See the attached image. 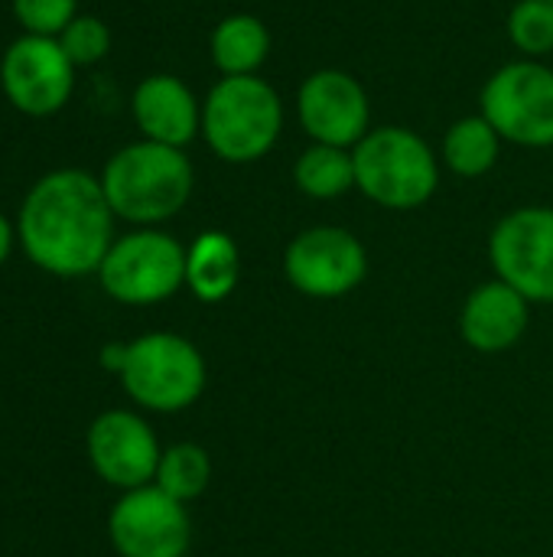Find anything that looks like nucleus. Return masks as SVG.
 Masks as SVG:
<instances>
[{
    "label": "nucleus",
    "instance_id": "f257e3e1",
    "mask_svg": "<svg viewBox=\"0 0 553 557\" xmlns=\"http://www.w3.org/2000/svg\"><path fill=\"white\" fill-rule=\"evenodd\" d=\"M117 215L108 206L101 180L78 166L49 170L23 196L16 215V242L23 255L46 274L88 277L98 274L114 245Z\"/></svg>",
    "mask_w": 553,
    "mask_h": 557
},
{
    "label": "nucleus",
    "instance_id": "f03ea898",
    "mask_svg": "<svg viewBox=\"0 0 553 557\" xmlns=\"http://www.w3.org/2000/svg\"><path fill=\"white\" fill-rule=\"evenodd\" d=\"M98 180L111 212L137 228L169 222L186 209L196 189V170L186 150L143 137L114 150Z\"/></svg>",
    "mask_w": 553,
    "mask_h": 557
},
{
    "label": "nucleus",
    "instance_id": "7ed1b4c3",
    "mask_svg": "<svg viewBox=\"0 0 553 557\" xmlns=\"http://www.w3.org/2000/svg\"><path fill=\"white\" fill-rule=\"evenodd\" d=\"M284 98L261 75L218 78L202 98V140L235 166L264 160L284 134Z\"/></svg>",
    "mask_w": 553,
    "mask_h": 557
},
{
    "label": "nucleus",
    "instance_id": "20e7f679",
    "mask_svg": "<svg viewBox=\"0 0 553 557\" xmlns=\"http://www.w3.org/2000/svg\"><path fill=\"white\" fill-rule=\"evenodd\" d=\"M355 189L391 212L427 206L440 186V153L411 127H372L355 147Z\"/></svg>",
    "mask_w": 553,
    "mask_h": 557
},
{
    "label": "nucleus",
    "instance_id": "39448f33",
    "mask_svg": "<svg viewBox=\"0 0 553 557\" xmlns=\"http://www.w3.org/2000/svg\"><path fill=\"white\" fill-rule=\"evenodd\" d=\"M121 385L147 411L176 414L205 392V359L196 343L176 333H147L127 343Z\"/></svg>",
    "mask_w": 553,
    "mask_h": 557
},
{
    "label": "nucleus",
    "instance_id": "423d86ee",
    "mask_svg": "<svg viewBox=\"0 0 553 557\" xmlns=\"http://www.w3.org/2000/svg\"><path fill=\"white\" fill-rule=\"evenodd\" d=\"M98 281L124 307H153L186 287V248L160 228H134L108 248Z\"/></svg>",
    "mask_w": 553,
    "mask_h": 557
},
{
    "label": "nucleus",
    "instance_id": "0eeeda50",
    "mask_svg": "<svg viewBox=\"0 0 553 557\" xmlns=\"http://www.w3.org/2000/svg\"><path fill=\"white\" fill-rule=\"evenodd\" d=\"M482 117L502 140L548 150L553 147V69L541 59H515L482 85Z\"/></svg>",
    "mask_w": 553,
    "mask_h": 557
},
{
    "label": "nucleus",
    "instance_id": "6e6552de",
    "mask_svg": "<svg viewBox=\"0 0 553 557\" xmlns=\"http://www.w3.org/2000/svg\"><path fill=\"white\" fill-rule=\"evenodd\" d=\"M489 264L528 304H553V206H521L489 235Z\"/></svg>",
    "mask_w": 553,
    "mask_h": 557
},
{
    "label": "nucleus",
    "instance_id": "1a4fd4ad",
    "mask_svg": "<svg viewBox=\"0 0 553 557\" xmlns=\"http://www.w3.org/2000/svg\"><path fill=\"white\" fill-rule=\"evenodd\" d=\"M284 277L303 297L336 300L368 277V251L362 238L342 225H313L287 245Z\"/></svg>",
    "mask_w": 553,
    "mask_h": 557
},
{
    "label": "nucleus",
    "instance_id": "9d476101",
    "mask_svg": "<svg viewBox=\"0 0 553 557\" xmlns=\"http://www.w3.org/2000/svg\"><path fill=\"white\" fill-rule=\"evenodd\" d=\"M0 91L26 117L59 114L75 91V65L55 36H16L0 55Z\"/></svg>",
    "mask_w": 553,
    "mask_h": 557
},
{
    "label": "nucleus",
    "instance_id": "9b49d317",
    "mask_svg": "<svg viewBox=\"0 0 553 557\" xmlns=\"http://www.w3.org/2000/svg\"><path fill=\"white\" fill-rule=\"evenodd\" d=\"M108 539L121 557H186L192 545V522L186 503L150 483L127 490L114 503L108 516Z\"/></svg>",
    "mask_w": 553,
    "mask_h": 557
},
{
    "label": "nucleus",
    "instance_id": "f8f14e48",
    "mask_svg": "<svg viewBox=\"0 0 553 557\" xmlns=\"http://www.w3.org/2000/svg\"><path fill=\"white\" fill-rule=\"evenodd\" d=\"M297 121L313 144L352 150L372 131V101L352 72L316 69L297 88Z\"/></svg>",
    "mask_w": 553,
    "mask_h": 557
},
{
    "label": "nucleus",
    "instance_id": "ddd939ff",
    "mask_svg": "<svg viewBox=\"0 0 553 557\" xmlns=\"http://www.w3.org/2000/svg\"><path fill=\"white\" fill-rule=\"evenodd\" d=\"M88 460L95 473L117 490H140L156 480L160 467V441L153 428L134 411H104L91 421L88 437Z\"/></svg>",
    "mask_w": 553,
    "mask_h": 557
},
{
    "label": "nucleus",
    "instance_id": "4468645a",
    "mask_svg": "<svg viewBox=\"0 0 553 557\" xmlns=\"http://www.w3.org/2000/svg\"><path fill=\"white\" fill-rule=\"evenodd\" d=\"M130 114L143 140L186 150L202 137V101L173 72H153L137 82L130 95Z\"/></svg>",
    "mask_w": 553,
    "mask_h": 557
},
{
    "label": "nucleus",
    "instance_id": "2eb2a0df",
    "mask_svg": "<svg viewBox=\"0 0 553 557\" xmlns=\"http://www.w3.org/2000/svg\"><path fill=\"white\" fill-rule=\"evenodd\" d=\"M531 320V304L508 287L505 281H486L479 284L460 310V336L469 349L482 356H495L512 349Z\"/></svg>",
    "mask_w": 553,
    "mask_h": 557
},
{
    "label": "nucleus",
    "instance_id": "dca6fc26",
    "mask_svg": "<svg viewBox=\"0 0 553 557\" xmlns=\"http://www.w3.org/2000/svg\"><path fill=\"white\" fill-rule=\"evenodd\" d=\"M241 281V251L228 232H202L186 248V287L202 304H222Z\"/></svg>",
    "mask_w": 553,
    "mask_h": 557
},
{
    "label": "nucleus",
    "instance_id": "f3484780",
    "mask_svg": "<svg viewBox=\"0 0 553 557\" xmlns=\"http://www.w3.org/2000/svg\"><path fill=\"white\" fill-rule=\"evenodd\" d=\"M267 55H271V29L254 13H228L225 20L215 23L209 36V59L222 72V78L257 75Z\"/></svg>",
    "mask_w": 553,
    "mask_h": 557
},
{
    "label": "nucleus",
    "instance_id": "a211bd4d",
    "mask_svg": "<svg viewBox=\"0 0 553 557\" xmlns=\"http://www.w3.org/2000/svg\"><path fill=\"white\" fill-rule=\"evenodd\" d=\"M502 157V137L482 114L453 121L440 140V163L463 180H479L495 170Z\"/></svg>",
    "mask_w": 553,
    "mask_h": 557
},
{
    "label": "nucleus",
    "instance_id": "6ab92c4d",
    "mask_svg": "<svg viewBox=\"0 0 553 557\" xmlns=\"http://www.w3.org/2000/svg\"><path fill=\"white\" fill-rule=\"evenodd\" d=\"M293 183L310 199H339L355 189V160L352 150L310 144L293 163Z\"/></svg>",
    "mask_w": 553,
    "mask_h": 557
},
{
    "label": "nucleus",
    "instance_id": "aec40b11",
    "mask_svg": "<svg viewBox=\"0 0 553 557\" xmlns=\"http://www.w3.org/2000/svg\"><path fill=\"white\" fill-rule=\"evenodd\" d=\"M163 493H169L179 503H192L199 499L209 483H212V457L205 447L199 444H173L163 450L160 467H156V480H153Z\"/></svg>",
    "mask_w": 553,
    "mask_h": 557
},
{
    "label": "nucleus",
    "instance_id": "412c9836",
    "mask_svg": "<svg viewBox=\"0 0 553 557\" xmlns=\"http://www.w3.org/2000/svg\"><path fill=\"white\" fill-rule=\"evenodd\" d=\"M508 39L521 59H541L553 52L551 0H518L508 13Z\"/></svg>",
    "mask_w": 553,
    "mask_h": 557
},
{
    "label": "nucleus",
    "instance_id": "4be33fe9",
    "mask_svg": "<svg viewBox=\"0 0 553 557\" xmlns=\"http://www.w3.org/2000/svg\"><path fill=\"white\" fill-rule=\"evenodd\" d=\"M59 46L65 49V55L72 59L75 69L81 65H95L111 52V29L101 16L91 13H78L59 36Z\"/></svg>",
    "mask_w": 553,
    "mask_h": 557
},
{
    "label": "nucleus",
    "instance_id": "5701e85b",
    "mask_svg": "<svg viewBox=\"0 0 553 557\" xmlns=\"http://www.w3.org/2000/svg\"><path fill=\"white\" fill-rule=\"evenodd\" d=\"M13 16L23 33L59 36L78 16V0H13Z\"/></svg>",
    "mask_w": 553,
    "mask_h": 557
},
{
    "label": "nucleus",
    "instance_id": "b1692460",
    "mask_svg": "<svg viewBox=\"0 0 553 557\" xmlns=\"http://www.w3.org/2000/svg\"><path fill=\"white\" fill-rule=\"evenodd\" d=\"M124 356H127V343H108V346L101 349V366H104L108 372L121 375V369H124Z\"/></svg>",
    "mask_w": 553,
    "mask_h": 557
},
{
    "label": "nucleus",
    "instance_id": "393cba45",
    "mask_svg": "<svg viewBox=\"0 0 553 557\" xmlns=\"http://www.w3.org/2000/svg\"><path fill=\"white\" fill-rule=\"evenodd\" d=\"M13 242H16V228L10 225V219L0 212V264L10 258V251H13Z\"/></svg>",
    "mask_w": 553,
    "mask_h": 557
},
{
    "label": "nucleus",
    "instance_id": "a878e982",
    "mask_svg": "<svg viewBox=\"0 0 553 557\" xmlns=\"http://www.w3.org/2000/svg\"><path fill=\"white\" fill-rule=\"evenodd\" d=\"M551 3H553V0H551Z\"/></svg>",
    "mask_w": 553,
    "mask_h": 557
}]
</instances>
